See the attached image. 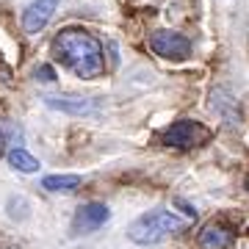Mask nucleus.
Listing matches in <instances>:
<instances>
[{
  "label": "nucleus",
  "instance_id": "nucleus-10",
  "mask_svg": "<svg viewBox=\"0 0 249 249\" xmlns=\"http://www.w3.org/2000/svg\"><path fill=\"white\" fill-rule=\"evenodd\" d=\"M9 163L17 172H25V175H34V172H39V166H42V163H39L28 150H22V147H17V150L9 152Z\"/></svg>",
  "mask_w": 249,
  "mask_h": 249
},
{
  "label": "nucleus",
  "instance_id": "nucleus-2",
  "mask_svg": "<svg viewBox=\"0 0 249 249\" xmlns=\"http://www.w3.org/2000/svg\"><path fill=\"white\" fill-rule=\"evenodd\" d=\"M191 222H194L191 216H180L178 211L158 208V211H150V213L139 216V219L127 227V238L133 241V244L150 247V244H158V241L169 238L175 232H183Z\"/></svg>",
  "mask_w": 249,
  "mask_h": 249
},
{
  "label": "nucleus",
  "instance_id": "nucleus-6",
  "mask_svg": "<svg viewBox=\"0 0 249 249\" xmlns=\"http://www.w3.org/2000/svg\"><path fill=\"white\" fill-rule=\"evenodd\" d=\"M45 106L53 108V111H61V114H72V116H91L97 114L100 106L89 97H78V94H47Z\"/></svg>",
  "mask_w": 249,
  "mask_h": 249
},
{
  "label": "nucleus",
  "instance_id": "nucleus-11",
  "mask_svg": "<svg viewBox=\"0 0 249 249\" xmlns=\"http://www.w3.org/2000/svg\"><path fill=\"white\" fill-rule=\"evenodd\" d=\"M36 80H42V83H53V80H55L53 67H47V64H42V67H36Z\"/></svg>",
  "mask_w": 249,
  "mask_h": 249
},
{
  "label": "nucleus",
  "instance_id": "nucleus-4",
  "mask_svg": "<svg viewBox=\"0 0 249 249\" xmlns=\"http://www.w3.org/2000/svg\"><path fill=\"white\" fill-rule=\"evenodd\" d=\"M150 50L169 61H186L191 55V42H188V36L178 34V31H155L150 36Z\"/></svg>",
  "mask_w": 249,
  "mask_h": 249
},
{
  "label": "nucleus",
  "instance_id": "nucleus-5",
  "mask_svg": "<svg viewBox=\"0 0 249 249\" xmlns=\"http://www.w3.org/2000/svg\"><path fill=\"white\" fill-rule=\"evenodd\" d=\"M108 219H111L108 205H103V202H86V205H80L78 211H75V216H72V232H75V235L94 232V230H100Z\"/></svg>",
  "mask_w": 249,
  "mask_h": 249
},
{
  "label": "nucleus",
  "instance_id": "nucleus-7",
  "mask_svg": "<svg viewBox=\"0 0 249 249\" xmlns=\"http://www.w3.org/2000/svg\"><path fill=\"white\" fill-rule=\"evenodd\" d=\"M58 3H61V0H34V3L22 11V28H25L28 34H39V31L53 19Z\"/></svg>",
  "mask_w": 249,
  "mask_h": 249
},
{
  "label": "nucleus",
  "instance_id": "nucleus-8",
  "mask_svg": "<svg viewBox=\"0 0 249 249\" xmlns=\"http://www.w3.org/2000/svg\"><path fill=\"white\" fill-rule=\"evenodd\" d=\"M199 247L202 249H230L232 247V232L227 227L211 224L199 232Z\"/></svg>",
  "mask_w": 249,
  "mask_h": 249
},
{
  "label": "nucleus",
  "instance_id": "nucleus-3",
  "mask_svg": "<svg viewBox=\"0 0 249 249\" xmlns=\"http://www.w3.org/2000/svg\"><path fill=\"white\" fill-rule=\"evenodd\" d=\"M208 139H211V130L199 122H191V119H180V122L169 124L160 133V144L175 147V150H194V147L205 144Z\"/></svg>",
  "mask_w": 249,
  "mask_h": 249
},
{
  "label": "nucleus",
  "instance_id": "nucleus-1",
  "mask_svg": "<svg viewBox=\"0 0 249 249\" xmlns=\"http://www.w3.org/2000/svg\"><path fill=\"white\" fill-rule=\"evenodd\" d=\"M53 55L64 67H70L78 78H97L103 72V47L89 31L80 28H64L53 39Z\"/></svg>",
  "mask_w": 249,
  "mask_h": 249
},
{
  "label": "nucleus",
  "instance_id": "nucleus-12",
  "mask_svg": "<svg viewBox=\"0 0 249 249\" xmlns=\"http://www.w3.org/2000/svg\"><path fill=\"white\" fill-rule=\"evenodd\" d=\"M0 152H3V130H0Z\"/></svg>",
  "mask_w": 249,
  "mask_h": 249
},
{
  "label": "nucleus",
  "instance_id": "nucleus-9",
  "mask_svg": "<svg viewBox=\"0 0 249 249\" xmlns=\"http://www.w3.org/2000/svg\"><path fill=\"white\" fill-rule=\"evenodd\" d=\"M80 183H83L80 175H47L42 180V188L53 191V194H72L80 188Z\"/></svg>",
  "mask_w": 249,
  "mask_h": 249
}]
</instances>
